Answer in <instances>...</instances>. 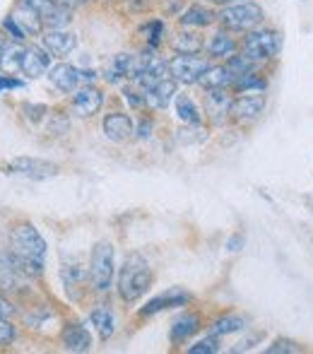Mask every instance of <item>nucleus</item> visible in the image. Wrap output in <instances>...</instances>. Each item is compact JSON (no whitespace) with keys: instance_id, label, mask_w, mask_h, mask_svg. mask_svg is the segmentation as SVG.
<instances>
[{"instance_id":"1","label":"nucleus","mask_w":313,"mask_h":354,"mask_svg":"<svg viewBox=\"0 0 313 354\" xmlns=\"http://www.w3.org/2000/svg\"><path fill=\"white\" fill-rule=\"evenodd\" d=\"M8 251L27 280H39L46 272L48 243L32 222H15L8 232Z\"/></svg>"},{"instance_id":"29","label":"nucleus","mask_w":313,"mask_h":354,"mask_svg":"<svg viewBox=\"0 0 313 354\" xmlns=\"http://www.w3.org/2000/svg\"><path fill=\"white\" fill-rule=\"evenodd\" d=\"M231 73L227 71L225 63H212L210 68L205 71V75L200 77V82H198V87L202 89H217V87H229L231 89Z\"/></svg>"},{"instance_id":"14","label":"nucleus","mask_w":313,"mask_h":354,"mask_svg":"<svg viewBox=\"0 0 313 354\" xmlns=\"http://www.w3.org/2000/svg\"><path fill=\"white\" fill-rule=\"evenodd\" d=\"M193 299H196V297H193V292H188V289L171 287V289H167V292L159 294V297L150 299V301H147L145 306H140L137 316H140V318H150V316H155V313L169 311V308L188 306V304H191Z\"/></svg>"},{"instance_id":"30","label":"nucleus","mask_w":313,"mask_h":354,"mask_svg":"<svg viewBox=\"0 0 313 354\" xmlns=\"http://www.w3.org/2000/svg\"><path fill=\"white\" fill-rule=\"evenodd\" d=\"M246 328V318L236 316V313H227V316H220L207 326V333L217 337H225V335H234V333L243 330Z\"/></svg>"},{"instance_id":"35","label":"nucleus","mask_w":313,"mask_h":354,"mask_svg":"<svg viewBox=\"0 0 313 354\" xmlns=\"http://www.w3.org/2000/svg\"><path fill=\"white\" fill-rule=\"evenodd\" d=\"M0 32H3L8 39H12V41H17V44H27L29 41V34L24 32V29L19 27V24L15 22L10 15H5V17L0 19Z\"/></svg>"},{"instance_id":"33","label":"nucleus","mask_w":313,"mask_h":354,"mask_svg":"<svg viewBox=\"0 0 313 354\" xmlns=\"http://www.w3.org/2000/svg\"><path fill=\"white\" fill-rule=\"evenodd\" d=\"M46 131L51 133V136H66L68 131H70V116H68L66 111H51L46 118Z\"/></svg>"},{"instance_id":"7","label":"nucleus","mask_w":313,"mask_h":354,"mask_svg":"<svg viewBox=\"0 0 313 354\" xmlns=\"http://www.w3.org/2000/svg\"><path fill=\"white\" fill-rule=\"evenodd\" d=\"M3 174L8 176H22L29 181H46L61 174V167L56 162H48V159L39 157H15L10 162H3Z\"/></svg>"},{"instance_id":"6","label":"nucleus","mask_w":313,"mask_h":354,"mask_svg":"<svg viewBox=\"0 0 313 354\" xmlns=\"http://www.w3.org/2000/svg\"><path fill=\"white\" fill-rule=\"evenodd\" d=\"M212 63L215 61H210L205 53H173L169 58V77L176 80L178 84L191 87V84L200 82V77Z\"/></svg>"},{"instance_id":"41","label":"nucleus","mask_w":313,"mask_h":354,"mask_svg":"<svg viewBox=\"0 0 313 354\" xmlns=\"http://www.w3.org/2000/svg\"><path fill=\"white\" fill-rule=\"evenodd\" d=\"M294 352H299V345L292 340H275L267 347V354H294Z\"/></svg>"},{"instance_id":"40","label":"nucleus","mask_w":313,"mask_h":354,"mask_svg":"<svg viewBox=\"0 0 313 354\" xmlns=\"http://www.w3.org/2000/svg\"><path fill=\"white\" fill-rule=\"evenodd\" d=\"M159 10L164 17H178L186 10V0H159Z\"/></svg>"},{"instance_id":"43","label":"nucleus","mask_w":313,"mask_h":354,"mask_svg":"<svg viewBox=\"0 0 313 354\" xmlns=\"http://www.w3.org/2000/svg\"><path fill=\"white\" fill-rule=\"evenodd\" d=\"M246 246V234L243 232H236V234H231L229 236V241H227V253H238L241 248Z\"/></svg>"},{"instance_id":"24","label":"nucleus","mask_w":313,"mask_h":354,"mask_svg":"<svg viewBox=\"0 0 313 354\" xmlns=\"http://www.w3.org/2000/svg\"><path fill=\"white\" fill-rule=\"evenodd\" d=\"M22 323L24 328L34 333H48V328L61 323V316L51 304H39V306H32L22 313Z\"/></svg>"},{"instance_id":"9","label":"nucleus","mask_w":313,"mask_h":354,"mask_svg":"<svg viewBox=\"0 0 313 354\" xmlns=\"http://www.w3.org/2000/svg\"><path fill=\"white\" fill-rule=\"evenodd\" d=\"M53 68V56L39 44H22L19 46V53H17V75L22 77H29V80H39L44 77L48 71Z\"/></svg>"},{"instance_id":"19","label":"nucleus","mask_w":313,"mask_h":354,"mask_svg":"<svg viewBox=\"0 0 313 354\" xmlns=\"http://www.w3.org/2000/svg\"><path fill=\"white\" fill-rule=\"evenodd\" d=\"M46 77H48V84H51L58 94H73L79 84H82V80H79V68L66 61L53 63V68L46 73Z\"/></svg>"},{"instance_id":"17","label":"nucleus","mask_w":313,"mask_h":354,"mask_svg":"<svg viewBox=\"0 0 313 354\" xmlns=\"http://www.w3.org/2000/svg\"><path fill=\"white\" fill-rule=\"evenodd\" d=\"M8 15L29 34V39H39L44 29H46L44 27V17L39 15V10L34 8L29 0H15Z\"/></svg>"},{"instance_id":"31","label":"nucleus","mask_w":313,"mask_h":354,"mask_svg":"<svg viewBox=\"0 0 313 354\" xmlns=\"http://www.w3.org/2000/svg\"><path fill=\"white\" fill-rule=\"evenodd\" d=\"M265 89H267V77H265V73H263V68L243 75V77L234 80V84H231V92H234V94L265 92Z\"/></svg>"},{"instance_id":"28","label":"nucleus","mask_w":313,"mask_h":354,"mask_svg":"<svg viewBox=\"0 0 313 354\" xmlns=\"http://www.w3.org/2000/svg\"><path fill=\"white\" fill-rule=\"evenodd\" d=\"M173 113L181 123H202V109L188 97L186 92H178L176 99H173Z\"/></svg>"},{"instance_id":"18","label":"nucleus","mask_w":313,"mask_h":354,"mask_svg":"<svg viewBox=\"0 0 313 354\" xmlns=\"http://www.w3.org/2000/svg\"><path fill=\"white\" fill-rule=\"evenodd\" d=\"M135 71V56L133 53H113L102 68V80L106 84H126Z\"/></svg>"},{"instance_id":"34","label":"nucleus","mask_w":313,"mask_h":354,"mask_svg":"<svg viewBox=\"0 0 313 354\" xmlns=\"http://www.w3.org/2000/svg\"><path fill=\"white\" fill-rule=\"evenodd\" d=\"M186 352H188V354H220V352H222L220 337H217V335H210V333H207L205 337H200L198 342H193V345L188 347Z\"/></svg>"},{"instance_id":"44","label":"nucleus","mask_w":313,"mask_h":354,"mask_svg":"<svg viewBox=\"0 0 313 354\" xmlns=\"http://www.w3.org/2000/svg\"><path fill=\"white\" fill-rule=\"evenodd\" d=\"M58 3L70 5V8H77V5H89V3H94V0H58Z\"/></svg>"},{"instance_id":"4","label":"nucleus","mask_w":313,"mask_h":354,"mask_svg":"<svg viewBox=\"0 0 313 354\" xmlns=\"http://www.w3.org/2000/svg\"><path fill=\"white\" fill-rule=\"evenodd\" d=\"M89 289L94 294H106L116 282V248L111 241H97L87 263Z\"/></svg>"},{"instance_id":"25","label":"nucleus","mask_w":313,"mask_h":354,"mask_svg":"<svg viewBox=\"0 0 313 354\" xmlns=\"http://www.w3.org/2000/svg\"><path fill=\"white\" fill-rule=\"evenodd\" d=\"M87 321L102 342L111 340L113 333H116V313H113V308L108 306V304H97V306L89 311Z\"/></svg>"},{"instance_id":"16","label":"nucleus","mask_w":313,"mask_h":354,"mask_svg":"<svg viewBox=\"0 0 313 354\" xmlns=\"http://www.w3.org/2000/svg\"><path fill=\"white\" fill-rule=\"evenodd\" d=\"M61 280L66 287V294L73 301H82L84 297V284L89 287V275L87 268L77 261V258H66L61 263Z\"/></svg>"},{"instance_id":"20","label":"nucleus","mask_w":313,"mask_h":354,"mask_svg":"<svg viewBox=\"0 0 313 354\" xmlns=\"http://www.w3.org/2000/svg\"><path fill=\"white\" fill-rule=\"evenodd\" d=\"M102 131L111 142H128L135 133V126L126 111H108L102 118Z\"/></svg>"},{"instance_id":"26","label":"nucleus","mask_w":313,"mask_h":354,"mask_svg":"<svg viewBox=\"0 0 313 354\" xmlns=\"http://www.w3.org/2000/svg\"><path fill=\"white\" fill-rule=\"evenodd\" d=\"M169 48L173 53H202V44H205V37H202L200 29H186L178 27L171 37L167 39Z\"/></svg>"},{"instance_id":"5","label":"nucleus","mask_w":313,"mask_h":354,"mask_svg":"<svg viewBox=\"0 0 313 354\" xmlns=\"http://www.w3.org/2000/svg\"><path fill=\"white\" fill-rule=\"evenodd\" d=\"M263 22H265V10L256 0H236L231 5H225L220 8V17H217V24L229 29L236 37L260 27Z\"/></svg>"},{"instance_id":"10","label":"nucleus","mask_w":313,"mask_h":354,"mask_svg":"<svg viewBox=\"0 0 313 354\" xmlns=\"http://www.w3.org/2000/svg\"><path fill=\"white\" fill-rule=\"evenodd\" d=\"M106 102V92L97 84H79L75 92L70 94V113L79 121H89L102 111Z\"/></svg>"},{"instance_id":"45","label":"nucleus","mask_w":313,"mask_h":354,"mask_svg":"<svg viewBox=\"0 0 313 354\" xmlns=\"http://www.w3.org/2000/svg\"><path fill=\"white\" fill-rule=\"evenodd\" d=\"M207 3H212L215 8H225V5H231V3H236V0H207Z\"/></svg>"},{"instance_id":"27","label":"nucleus","mask_w":313,"mask_h":354,"mask_svg":"<svg viewBox=\"0 0 313 354\" xmlns=\"http://www.w3.org/2000/svg\"><path fill=\"white\" fill-rule=\"evenodd\" d=\"M135 34L142 41V51H159L167 37V22L162 17H150L137 24Z\"/></svg>"},{"instance_id":"15","label":"nucleus","mask_w":313,"mask_h":354,"mask_svg":"<svg viewBox=\"0 0 313 354\" xmlns=\"http://www.w3.org/2000/svg\"><path fill=\"white\" fill-rule=\"evenodd\" d=\"M41 46L58 61H66L77 48V34L73 29H44L39 37Z\"/></svg>"},{"instance_id":"39","label":"nucleus","mask_w":313,"mask_h":354,"mask_svg":"<svg viewBox=\"0 0 313 354\" xmlns=\"http://www.w3.org/2000/svg\"><path fill=\"white\" fill-rule=\"evenodd\" d=\"M24 87H27L24 77H17V75H8V73L0 71V94L17 92V89H24Z\"/></svg>"},{"instance_id":"13","label":"nucleus","mask_w":313,"mask_h":354,"mask_svg":"<svg viewBox=\"0 0 313 354\" xmlns=\"http://www.w3.org/2000/svg\"><path fill=\"white\" fill-rule=\"evenodd\" d=\"M265 111V97L263 92H251V94H234V102H231V123L238 126H251Z\"/></svg>"},{"instance_id":"21","label":"nucleus","mask_w":313,"mask_h":354,"mask_svg":"<svg viewBox=\"0 0 313 354\" xmlns=\"http://www.w3.org/2000/svg\"><path fill=\"white\" fill-rule=\"evenodd\" d=\"M61 342L68 352H89L92 350V333L87 323L68 321L61 326Z\"/></svg>"},{"instance_id":"3","label":"nucleus","mask_w":313,"mask_h":354,"mask_svg":"<svg viewBox=\"0 0 313 354\" xmlns=\"http://www.w3.org/2000/svg\"><path fill=\"white\" fill-rule=\"evenodd\" d=\"M238 53L246 56L258 68L270 66L282 53V34L277 29L260 24V27L241 34V39H238Z\"/></svg>"},{"instance_id":"11","label":"nucleus","mask_w":313,"mask_h":354,"mask_svg":"<svg viewBox=\"0 0 313 354\" xmlns=\"http://www.w3.org/2000/svg\"><path fill=\"white\" fill-rule=\"evenodd\" d=\"M217 17H220V8H215L212 3L207 0H193V3L186 5L181 15L176 17L178 27H186V29H207V27H215Z\"/></svg>"},{"instance_id":"46","label":"nucleus","mask_w":313,"mask_h":354,"mask_svg":"<svg viewBox=\"0 0 313 354\" xmlns=\"http://www.w3.org/2000/svg\"><path fill=\"white\" fill-rule=\"evenodd\" d=\"M102 3H121V0H102Z\"/></svg>"},{"instance_id":"38","label":"nucleus","mask_w":313,"mask_h":354,"mask_svg":"<svg viewBox=\"0 0 313 354\" xmlns=\"http://www.w3.org/2000/svg\"><path fill=\"white\" fill-rule=\"evenodd\" d=\"M22 113L29 123H44L48 118V113H51V109H48L46 104H29L27 102L22 106Z\"/></svg>"},{"instance_id":"2","label":"nucleus","mask_w":313,"mask_h":354,"mask_svg":"<svg viewBox=\"0 0 313 354\" xmlns=\"http://www.w3.org/2000/svg\"><path fill=\"white\" fill-rule=\"evenodd\" d=\"M155 284V272L142 253H128L116 270V294L123 304H137Z\"/></svg>"},{"instance_id":"12","label":"nucleus","mask_w":313,"mask_h":354,"mask_svg":"<svg viewBox=\"0 0 313 354\" xmlns=\"http://www.w3.org/2000/svg\"><path fill=\"white\" fill-rule=\"evenodd\" d=\"M238 51V39L236 34H231L229 29L220 27L217 24L210 34L205 37V44H202V53H205L210 61L215 63H225L227 58H231Z\"/></svg>"},{"instance_id":"37","label":"nucleus","mask_w":313,"mask_h":354,"mask_svg":"<svg viewBox=\"0 0 313 354\" xmlns=\"http://www.w3.org/2000/svg\"><path fill=\"white\" fill-rule=\"evenodd\" d=\"M152 133H155V116H152L150 111H142V116L137 118L133 138H135V140H147V138H152Z\"/></svg>"},{"instance_id":"8","label":"nucleus","mask_w":313,"mask_h":354,"mask_svg":"<svg viewBox=\"0 0 313 354\" xmlns=\"http://www.w3.org/2000/svg\"><path fill=\"white\" fill-rule=\"evenodd\" d=\"M202 118H207L210 126H227L231 123V102H234V92L229 87H217V89H202Z\"/></svg>"},{"instance_id":"23","label":"nucleus","mask_w":313,"mask_h":354,"mask_svg":"<svg viewBox=\"0 0 313 354\" xmlns=\"http://www.w3.org/2000/svg\"><path fill=\"white\" fill-rule=\"evenodd\" d=\"M202 328V316L193 311H183L173 318L171 328H169V342L171 345H183L193 335H198V330Z\"/></svg>"},{"instance_id":"22","label":"nucleus","mask_w":313,"mask_h":354,"mask_svg":"<svg viewBox=\"0 0 313 354\" xmlns=\"http://www.w3.org/2000/svg\"><path fill=\"white\" fill-rule=\"evenodd\" d=\"M176 94H178V82L171 77H164L162 82L155 84V87L145 89V109L150 113L164 111L169 104H173Z\"/></svg>"},{"instance_id":"32","label":"nucleus","mask_w":313,"mask_h":354,"mask_svg":"<svg viewBox=\"0 0 313 354\" xmlns=\"http://www.w3.org/2000/svg\"><path fill=\"white\" fill-rule=\"evenodd\" d=\"M225 66H227V71L231 73V80H238V77H243V75H248V73L258 71V66H253V63L248 61L246 56H241V53H238V51H236L231 58H227ZM231 84H234V82H231Z\"/></svg>"},{"instance_id":"42","label":"nucleus","mask_w":313,"mask_h":354,"mask_svg":"<svg viewBox=\"0 0 313 354\" xmlns=\"http://www.w3.org/2000/svg\"><path fill=\"white\" fill-rule=\"evenodd\" d=\"M17 316H19V308L5 297V292H0V318H12L15 321Z\"/></svg>"},{"instance_id":"36","label":"nucleus","mask_w":313,"mask_h":354,"mask_svg":"<svg viewBox=\"0 0 313 354\" xmlns=\"http://www.w3.org/2000/svg\"><path fill=\"white\" fill-rule=\"evenodd\" d=\"M17 335H19V330H17V326H15L12 318H0V350L15 345Z\"/></svg>"}]
</instances>
